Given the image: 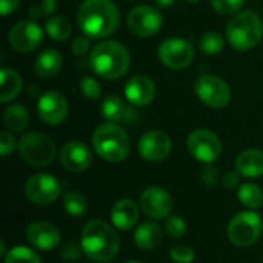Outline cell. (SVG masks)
<instances>
[{"label":"cell","mask_w":263,"mask_h":263,"mask_svg":"<svg viewBox=\"0 0 263 263\" xmlns=\"http://www.w3.org/2000/svg\"><path fill=\"white\" fill-rule=\"evenodd\" d=\"M120 23L117 6L111 0H85L77 11V25L89 39L112 34Z\"/></svg>","instance_id":"cell-1"},{"label":"cell","mask_w":263,"mask_h":263,"mask_svg":"<svg viewBox=\"0 0 263 263\" xmlns=\"http://www.w3.org/2000/svg\"><path fill=\"white\" fill-rule=\"evenodd\" d=\"M114 228L103 220H91L85 225L80 243L91 260L106 263L119 254L120 237Z\"/></svg>","instance_id":"cell-2"},{"label":"cell","mask_w":263,"mask_h":263,"mask_svg":"<svg viewBox=\"0 0 263 263\" xmlns=\"http://www.w3.org/2000/svg\"><path fill=\"white\" fill-rule=\"evenodd\" d=\"M89 65L99 77L105 80H116L128 72L131 66V55L122 43L116 40H105L91 49Z\"/></svg>","instance_id":"cell-3"},{"label":"cell","mask_w":263,"mask_h":263,"mask_svg":"<svg viewBox=\"0 0 263 263\" xmlns=\"http://www.w3.org/2000/svg\"><path fill=\"white\" fill-rule=\"evenodd\" d=\"M94 151L106 162L119 163L129 156L131 140L126 131L116 123H102L94 129L92 134Z\"/></svg>","instance_id":"cell-4"},{"label":"cell","mask_w":263,"mask_h":263,"mask_svg":"<svg viewBox=\"0 0 263 263\" xmlns=\"http://www.w3.org/2000/svg\"><path fill=\"white\" fill-rule=\"evenodd\" d=\"M263 35L262 18L253 11L234 14L228 22L227 37L230 45L237 51H248L254 48Z\"/></svg>","instance_id":"cell-5"},{"label":"cell","mask_w":263,"mask_h":263,"mask_svg":"<svg viewBox=\"0 0 263 263\" xmlns=\"http://www.w3.org/2000/svg\"><path fill=\"white\" fill-rule=\"evenodd\" d=\"M20 157L31 166L43 168L55 159V143L43 133H28L20 137L17 143Z\"/></svg>","instance_id":"cell-6"},{"label":"cell","mask_w":263,"mask_h":263,"mask_svg":"<svg viewBox=\"0 0 263 263\" xmlns=\"http://www.w3.org/2000/svg\"><path fill=\"white\" fill-rule=\"evenodd\" d=\"M262 217L254 211H242L234 216L228 223V239L239 248L254 245L262 234Z\"/></svg>","instance_id":"cell-7"},{"label":"cell","mask_w":263,"mask_h":263,"mask_svg":"<svg viewBox=\"0 0 263 263\" xmlns=\"http://www.w3.org/2000/svg\"><path fill=\"white\" fill-rule=\"evenodd\" d=\"M196 94L202 103L210 108L220 109L225 108L231 100V88L230 85L213 74H203L196 80Z\"/></svg>","instance_id":"cell-8"},{"label":"cell","mask_w":263,"mask_h":263,"mask_svg":"<svg viewBox=\"0 0 263 263\" xmlns=\"http://www.w3.org/2000/svg\"><path fill=\"white\" fill-rule=\"evenodd\" d=\"M223 145L219 136L210 129H194L188 136V151L202 163H213L222 154Z\"/></svg>","instance_id":"cell-9"},{"label":"cell","mask_w":263,"mask_h":263,"mask_svg":"<svg viewBox=\"0 0 263 263\" xmlns=\"http://www.w3.org/2000/svg\"><path fill=\"white\" fill-rule=\"evenodd\" d=\"M62 194L59 180L51 174H34L25 183V196L34 205L45 206L54 203Z\"/></svg>","instance_id":"cell-10"},{"label":"cell","mask_w":263,"mask_h":263,"mask_svg":"<svg viewBox=\"0 0 263 263\" xmlns=\"http://www.w3.org/2000/svg\"><path fill=\"white\" fill-rule=\"evenodd\" d=\"M159 59L170 69H185L191 65L194 59V48L188 40L171 37L160 43L159 46Z\"/></svg>","instance_id":"cell-11"},{"label":"cell","mask_w":263,"mask_h":263,"mask_svg":"<svg viewBox=\"0 0 263 263\" xmlns=\"http://www.w3.org/2000/svg\"><path fill=\"white\" fill-rule=\"evenodd\" d=\"M126 23L134 35L146 39L156 35L160 31L163 17L156 8L148 5H140L129 11Z\"/></svg>","instance_id":"cell-12"},{"label":"cell","mask_w":263,"mask_h":263,"mask_svg":"<svg viewBox=\"0 0 263 263\" xmlns=\"http://www.w3.org/2000/svg\"><path fill=\"white\" fill-rule=\"evenodd\" d=\"M43 39L42 28L34 20H20L8 32V42L17 52L34 51Z\"/></svg>","instance_id":"cell-13"},{"label":"cell","mask_w":263,"mask_h":263,"mask_svg":"<svg viewBox=\"0 0 263 263\" xmlns=\"http://www.w3.org/2000/svg\"><path fill=\"white\" fill-rule=\"evenodd\" d=\"M139 153L148 162H162L173 151L171 137L159 129L145 133L139 140Z\"/></svg>","instance_id":"cell-14"},{"label":"cell","mask_w":263,"mask_h":263,"mask_svg":"<svg viewBox=\"0 0 263 263\" xmlns=\"http://www.w3.org/2000/svg\"><path fill=\"white\" fill-rule=\"evenodd\" d=\"M173 197L162 186H149L140 196V208L151 219H165L173 211Z\"/></svg>","instance_id":"cell-15"},{"label":"cell","mask_w":263,"mask_h":263,"mask_svg":"<svg viewBox=\"0 0 263 263\" xmlns=\"http://www.w3.org/2000/svg\"><path fill=\"white\" fill-rule=\"evenodd\" d=\"M37 114L46 125H60L68 116V102L57 91H48L37 102Z\"/></svg>","instance_id":"cell-16"},{"label":"cell","mask_w":263,"mask_h":263,"mask_svg":"<svg viewBox=\"0 0 263 263\" xmlns=\"http://www.w3.org/2000/svg\"><path fill=\"white\" fill-rule=\"evenodd\" d=\"M59 159L62 166L69 173H83L92 163V154L89 148L79 140L66 142L60 149Z\"/></svg>","instance_id":"cell-17"},{"label":"cell","mask_w":263,"mask_h":263,"mask_svg":"<svg viewBox=\"0 0 263 263\" xmlns=\"http://www.w3.org/2000/svg\"><path fill=\"white\" fill-rule=\"evenodd\" d=\"M26 239L28 242L42 251H49L55 250L60 245V231L55 225L49 222H32L26 228Z\"/></svg>","instance_id":"cell-18"},{"label":"cell","mask_w":263,"mask_h":263,"mask_svg":"<svg viewBox=\"0 0 263 263\" xmlns=\"http://www.w3.org/2000/svg\"><path fill=\"white\" fill-rule=\"evenodd\" d=\"M156 97V85L154 82L143 76L137 74L131 77L125 85V99L134 106H146Z\"/></svg>","instance_id":"cell-19"},{"label":"cell","mask_w":263,"mask_h":263,"mask_svg":"<svg viewBox=\"0 0 263 263\" xmlns=\"http://www.w3.org/2000/svg\"><path fill=\"white\" fill-rule=\"evenodd\" d=\"M139 220V206L131 199H120L111 208L112 227L122 231L131 230Z\"/></svg>","instance_id":"cell-20"},{"label":"cell","mask_w":263,"mask_h":263,"mask_svg":"<svg viewBox=\"0 0 263 263\" xmlns=\"http://www.w3.org/2000/svg\"><path fill=\"white\" fill-rule=\"evenodd\" d=\"M236 168L240 176L248 179L263 176V151L257 148L242 151L236 159Z\"/></svg>","instance_id":"cell-21"},{"label":"cell","mask_w":263,"mask_h":263,"mask_svg":"<svg viewBox=\"0 0 263 263\" xmlns=\"http://www.w3.org/2000/svg\"><path fill=\"white\" fill-rule=\"evenodd\" d=\"M62 65H63V59L60 52L52 48H48V49H43L37 55L34 62V72L42 79H49L59 74V71L62 69Z\"/></svg>","instance_id":"cell-22"},{"label":"cell","mask_w":263,"mask_h":263,"mask_svg":"<svg viewBox=\"0 0 263 263\" xmlns=\"http://www.w3.org/2000/svg\"><path fill=\"white\" fill-rule=\"evenodd\" d=\"M163 239L162 228L154 222H145L134 231V243L140 250H156Z\"/></svg>","instance_id":"cell-23"},{"label":"cell","mask_w":263,"mask_h":263,"mask_svg":"<svg viewBox=\"0 0 263 263\" xmlns=\"http://www.w3.org/2000/svg\"><path fill=\"white\" fill-rule=\"evenodd\" d=\"M22 91V77L11 68L0 69V102L8 103Z\"/></svg>","instance_id":"cell-24"},{"label":"cell","mask_w":263,"mask_h":263,"mask_svg":"<svg viewBox=\"0 0 263 263\" xmlns=\"http://www.w3.org/2000/svg\"><path fill=\"white\" fill-rule=\"evenodd\" d=\"M3 123L11 133H22L29 123L28 109L22 105H11L3 112Z\"/></svg>","instance_id":"cell-25"},{"label":"cell","mask_w":263,"mask_h":263,"mask_svg":"<svg viewBox=\"0 0 263 263\" xmlns=\"http://www.w3.org/2000/svg\"><path fill=\"white\" fill-rule=\"evenodd\" d=\"M129 112L131 109L126 108L125 102L119 96H108L102 102V116L111 123L125 120Z\"/></svg>","instance_id":"cell-26"},{"label":"cell","mask_w":263,"mask_h":263,"mask_svg":"<svg viewBox=\"0 0 263 263\" xmlns=\"http://www.w3.org/2000/svg\"><path fill=\"white\" fill-rule=\"evenodd\" d=\"M45 31L49 35V39H52L55 42H65L72 34V25H71V22L66 17L54 15V17L46 20Z\"/></svg>","instance_id":"cell-27"},{"label":"cell","mask_w":263,"mask_h":263,"mask_svg":"<svg viewBox=\"0 0 263 263\" xmlns=\"http://www.w3.org/2000/svg\"><path fill=\"white\" fill-rule=\"evenodd\" d=\"M237 199L243 206H247L250 210H257L263 205V193L256 183L240 185V188L237 191Z\"/></svg>","instance_id":"cell-28"},{"label":"cell","mask_w":263,"mask_h":263,"mask_svg":"<svg viewBox=\"0 0 263 263\" xmlns=\"http://www.w3.org/2000/svg\"><path fill=\"white\" fill-rule=\"evenodd\" d=\"M63 208L72 217H82L88 211V200L77 191H69L63 196Z\"/></svg>","instance_id":"cell-29"},{"label":"cell","mask_w":263,"mask_h":263,"mask_svg":"<svg viewBox=\"0 0 263 263\" xmlns=\"http://www.w3.org/2000/svg\"><path fill=\"white\" fill-rule=\"evenodd\" d=\"M223 37L216 32V31H210V32H205L200 40H199V48L203 54L206 55H216L219 54L222 49H223Z\"/></svg>","instance_id":"cell-30"},{"label":"cell","mask_w":263,"mask_h":263,"mask_svg":"<svg viewBox=\"0 0 263 263\" xmlns=\"http://www.w3.org/2000/svg\"><path fill=\"white\" fill-rule=\"evenodd\" d=\"M5 263H42V259L26 247H14L5 254Z\"/></svg>","instance_id":"cell-31"},{"label":"cell","mask_w":263,"mask_h":263,"mask_svg":"<svg viewBox=\"0 0 263 263\" xmlns=\"http://www.w3.org/2000/svg\"><path fill=\"white\" fill-rule=\"evenodd\" d=\"M57 9V2L55 0H40L39 3H34L29 8V18L31 20H37L46 15H51L52 12H55Z\"/></svg>","instance_id":"cell-32"},{"label":"cell","mask_w":263,"mask_h":263,"mask_svg":"<svg viewBox=\"0 0 263 263\" xmlns=\"http://www.w3.org/2000/svg\"><path fill=\"white\" fill-rule=\"evenodd\" d=\"M165 231L170 237L182 239L186 233V222L179 216H170L165 222Z\"/></svg>","instance_id":"cell-33"},{"label":"cell","mask_w":263,"mask_h":263,"mask_svg":"<svg viewBox=\"0 0 263 263\" xmlns=\"http://www.w3.org/2000/svg\"><path fill=\"white\" fill-rule=\"evenodd\" d=\"M170 257L176 263H193L196 253L188 245H174L170 248Z\"/></svg>","instance_id":"cell-34"},{"label":"cell","mask_w":263,"mask_h":263,"mask_svg":"<svg viewBox=\"0 0 263 263\" xmlns=\"http://www.w3.org/2000/svg\"><path fill=\"white\" fill-rule=\"evenodd\" d=\"M80 91L89 100H96L102 94V88H100L99 82L94 77H89V76L82 77V80H80Z\"/></svg>","instance_id":"cell-35"},{"label":"cell","mask_w":263,"mask_h":263,"mask_svg":"<svg viewBox=\"0 0 263 263\" xmlns=\"http://www.w3.org/2000/svg\"><path fill=\"white\" fill-rule=\"evenodd\" d=\"M245 0H211L213 8L223 15H230L237 12L242 6H243Z\"/></svg>","instance_id":"cell-36"},{"label":"cell","mask_w":263,"mask_h":263,"mask_svg":"<svg viewBox=\"0 0 263 263\" xmlns=\"http://www.w3.org/2000/svg\"><path fill=\"white\" fill-rule=\"evenodd\" d=\"M83 253V248H82V243H76V242H66L63 243L62 247V251H60V256L68 260V262H72V260H77Z\"/></svg>","instance_id":"cell-37"},{"label":"cell","mask_w":263,"mask_h":263,"mask_svg":"<svg viewBox=\"0 0 263 263\" xmlns=\"http://www.w3.org/2000/svg\"><path fill=\"white\" fill-rule=\"evenodd\" d=\"M15 139L11 133L8 131H2L0 133V154L3 157L9 156L14 149H15Z\"/></svg>","instance_id":"cell-38"},{"label":"cell","mask_w":263,"mask_h":263,"mask_svg":"<svg viewBox=\"0 0 263 263\" xmlns=\"http://www.w3.org/2000/svg\"><path fill=\"white\" fill-rule=\"evenodd\" d=\"M200 179L206 186H214L219 180V171L211 163H206L200 171Z\"/></svg>","instance_id":"cell-39"},{"label":"cell","mask_w":263,"mask_h":263,"mask_svg":"<svg viewBox=\"0 0 263 263\" xmlns=\"http://www.w3.org/2000/svg\"><path fill=\"white\" fill-rule=\"evenodd\" d=\"M89 48H91V43H89V40L86 39V35H79V37H76L74 42L71 43V51H72V54L77 55V57L85 55V54L89 51Z\"/></svg>","instance_id":"cell-40"},{"label":"cell","mask_w":263,"mask_h":263,"mask_svg":"<svg viewBox=\"0 0 263 263\" xmlns=\"http://www.w3.org/2000/svg\"><path fill=\"white\" fill-rule=\"evenodd\" d=\"M239 174L237 173H234V171H228V173H225L223 174V177H222V185L227 188V190H234L237 185H239Z\"/></svg>","instance_id":"cell-41"},{"label":"cell","mask_w":263,"mask_h":263,"mask_svg":"<svg viewBox=\"0 0 263 263\" xmlns=\"http://www.w3.org/2000/svg\"><path fill=\"white\" fill-rule=\"evenodd\" d=\"M20 5V0H0V14L3 17L9 15L12 11H15Z\"/></svg>","instance_id":"cell-42"},{"label":"cell","mask_w":263,"mask_h":263,"mask_svg":"<svg viewBox=\"0 0 263 263\" xmlns=\"http://www.w3.org/2000/svg\"><path fill=\"white\" fill-rule=\"evenodd\" d=\"M176 3V0H156V5L159 8H170Z\"/></svg>","instance_id":"cell-43"},{"label":"cell","mask_w":263,"mask_h":263,"mask_svg":"<svg viewBox=\"0 0 263 263\" xmlns=\"http://www.w3.org/2000/svg\"><path fill=\"white\" fill-rule=\"evenodd\" d=\"M0 254H2V256L6 254V247H5V240H3V239L0 240Z\"/></svg>","instance_id":"cell-44"},{"label":"cell","mask_w":263,"mask_h":263,"mask_svg":"<svg viewBox=\"0 0 263 263\" xmlns=\"http://www.w3.org/2000/svg\"><path fill=\"white\" fill-rule=\"evenodd\" d=\"M125 263H143V262H140V260H128V262H125Z\"/></svg>","instance_id":"cell-45"},{"label":"cell","mask_w":263,"mask_h":263,"mask_svg":"<svg viewBox=\"0 0 263 263\" xmlns=\"http://www.w3.org/2000/svg\"><path fill=\"white\" fill-rule=\"evenodd\" d=\"M190 3H197V2H200V0H188Z\"/></svg>","instance_id":"cell-46"},{"label":"cell","mask_w":263,"mask_h":263,"mask_svg":"<svg viewBox=\"0 0 263 263\" xmlns=\"http://www.w3.org/2000/svg\"><path fill=\"white\" fill-rule=\"evenodd\" d=\"M125 2H133V0H125Z\"/></svg>","instance_id":"cell-47"}]
</instances>
